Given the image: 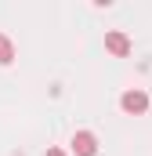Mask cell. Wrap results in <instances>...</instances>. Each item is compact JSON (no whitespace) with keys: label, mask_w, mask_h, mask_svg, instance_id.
Returning a JSON list of instances; mask_svg holds the SVG:
<instances>
[{"label":"cell","mask_w":152,"mask_h":156,"mask_svg":"<svg viewBox=\"0 0 152 156\" xmlns=\"http://www.w3.org/2000/svg\"><path fill=\"white\" fill-rule=\"evenodd\" d=\"M119 105H123V113H145L149 109V94L145 91H123V98H119Z\"/></svg>","instance_id":"cell-1"},{"label":"cell","mask_w":152,"mask_h":156,"mask_svg":"<svg viewBox=\"0 0 152 156\" xmlns=\"http://www.w3.org/2000/svg\"><path fill=\"white\" fill-rule=\"evenodd\" d=\"M73 153L76 156H94L98 153V138H94L91 131H76L73 134Z\"/></svg>","instance_id":"cell-2"},{"label":"cell","mask_w":152,"mask_h":156,"mask_svg":"<svg viewBox=\"0 0 152 156\" xmlns=\"http://www.w3.org/2000/svg\"><path fill=\"white\" fill-rule=\"evenodd\" d=\"M105 51H112L116 58H127V55H130V40H127V33H119V29L105 33Z\"/></svg>","instance_id":"cell-3"},{"label":"cell","mask_w":152,"mask_h":156,"mask_svg":"<svg viewBox=\"0 0 152 156\" xmlns=\"http://www.w3.org/2000/svg\"><path fill=\"white\" fill-rule=\"evenodd\" d=\"M15 62V47H11V40L0 33V66H11Z\"/></svg>","instance_id":"cell-4"},{"label":"cell","mask_w":152,"mask_h":156,"mask_svg":"<svg viewBox=\"0 0 152 156\" xmlns=\"http://www.w3.org/2000/svg\"><path fill=\"white\" fill-rule=\"evenodd\" d=\"M47 156H65V153H62V149H47Z\"/></svg>","instance_id":"cell-5"}]
</instances>
